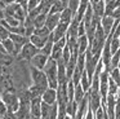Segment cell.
I'll list each match as a JSON object with an SVG mask.
<instances>
[{
	"label": "cell",
	"mask_w": 120,
	"mask_h": 119,
	"mask_svg": "<svg viewBox=\"0 0 120 119\" xmlns=\"http://www.w3.org/2000/svg\"><path fill=\"white\" fill-rule=\"evenodd\" d=\"M31 79H32V83H34V84L49 88L48 78H47V75H45L44 70H39V69H35V67L31 66Z\"/></svg>",
	"instance_id": "8992f818"
},
{
	"label": "cell",
	"mask_w": 120,
	"mask_h": 119,
	"mask_svg": "<svg viewBox=\"0 0 120 119\" xmlns=\"http://www.w3.org/2000/svg\"><path fill=\"white\" fill-rule=\"evenodd\" d=\"M5 13H7V16H11V17H14L17 20H19L22 23L25 22V20L27 17V10L22 5H19L18 3H13V4L7 5Z\"/></svg>",
	"instance_id": "3957f363"
},
{
	"label": "cell",
	"mask_w": 120,
	"mask_h": 119,
	"mask_svg": "<svg viewBox=\"0 0 120 119\" xmlns=\"http://www.w3.org/2000/svg\"><path fill=\"white\" fill-rule=\"evenodd\" d=\"M94 118H96V119H110L109 118V114H107L106 109H105L103 106H101V107L94 113Z\"/></svg>",
	"instance_id": "83f0119b"
},
{
	"label": "cell",
	"mask_w": 120,
	"mask_h": 119,
	"mask_svg": "<svg viewBox=\"0 0 120 119\" xmlns=\"http://www.w3.org/2000/svg\"><path fill=\"white\" fill-rule=\"evenodd\" d=\"M80 84H81V87L84 88V91H85V92H88L89 88H90V85H92V80L89 79V76H88V74H86V71L83 72V76H81Z\"/></svg>",
	"instance_id": "d4e9b609"
},
{
	"label": "cell",
	"mask_w": 120,
	"mask_h": 119,
	"mask_svg": "<svg viewBox=\"0 0 120 119\" xmlns=\"http://www.w3.org/2000/svg\"><path fill=\"white\" fill-rule=\"evenodd\" d=\"M1 1H3L5 5H9V4H13V3H16L17 0H1Z\"/></svg>",
	"instance_id": "60d3db41"
},
{
	"label": "cell",
	"mask_w": 120,
	"mask_h": 119,
	"mask_svg": "<svg viewBox=\"0 0 120 119\" xmlns=\"http://www.w3.org/2000/svg\"><path fill=\"white\" fill-rule=\"evenodd\" d=\"M115 119H120V98L117 97L116 106H115Z\"/></svg>",
	"instance_id": "8d00e7d4"
},
{
	"label": "cell",
	"mask_w": 120,
	"mask_h": 119,
	"mask_svg": "<svg viewBox=\"0 0 120 119\" xmlns=\"http://www.w3.org/2000/svg\"><path fill=\"white\" fill-rule=\"evenodd\" d=\"M67 30H68V25L60 22V25H58L57 27L52 31V35H53V39H54V43H56V41H58L60 39L65 38V36L67 35Z\"/></svg>",
	"instance_id": "8fae6325"
},
{
	"label": "cell",
	"mask_w": 120,
	"mask_h": 119,
	"mask_svg": "<svg viewBox=\"0 0 120 119\" xmlns=\"http://www.w3.org/2000/svg\"><path fill=\"white\" fill-rule=\"evenodd\" d=\"M79 5H80V0H68L67 7L70 8V9L74 12V14L76 16V12H78V9H79Z\"/></svg>",
	"instance_id": "d6a6232c"
},
{
	"label": "cell",
	"mask_w": 120,
	"mask_h": 119,
	"mask_svg": "<svg viewBox=\"0 0 120 119\" xmlns=\"http://www.w3.org/2000/svg\"><path fill=\"white\" fill-rule=\"evenodd\" d=\"M115 21H116V20H115L112 16H106V14L101 18V27L103 28L105 34H106L107 36H109L110 34L112 32V30H114Z\"/></svg>",
	"instance_id": "ba28073f"
},
{
	"label": "cell",
	"mask_w": 120,
	"mask_h": 119,
	"mask_svg": "<svg viewBox=\"0 0 120 119\" xmlns=\"http://www.w3.org/2000/svg\"><path fill=\"white\" fill-rule=\"evenodd\" d=\"M88 110H89V98H88V92H86L83 101L79 102V105H78V111H76L75 119H84V116L88 113Z\"/></svg>",
	"instance_id": "9c48e42d"
},
{
	"label": "cell",
	"mask_w": 120,
	"mask_h": 119,
	"mask_svg": "<svg viewBox=\"0 0 120 119\" xmlns=\"http://www.w3.org/2000/svg\"><path fill=\"white\" fill-rule=\"evenodd\" d=\"M86 35V28L85 25H84L83 21H80V25H79V30H78V36H84Z\"/></svg>",
	"instance_id": "e575fe53"
},
{
	"label": "cell",
	"mask_w": 120,
	"mask_h": 119,
	"mask_svg": "<svg viewBox=\"0 0 120 119\" xmlns=\"http://www.w3.org/2000/svg\"><path fill=\"white\" fill-rule=\"evenodd\" d=\"M41 100H43V102L49 103V105L56 103L57 102V89H54V88H47V91L41 96Z\"/></svg>",
	"instance_id": "7c38bea8"
},
{
	"label": "cell",
	"mask_w": 120,
	"mask_h": 119,
	"mask_svg": "<svg viewBox=\"0 0 120 119\" xmlns=\"http://www.w3.org/2000/svg\"><path fill=\"white\" fill-rule=\"evenodd\" d=\"M7 107H5V103L3 102V98H1V93H0V119L3 118V115L7 113Z\"/></svg>",
	"instance_id": "d590c367"
},
{
	"label": "cell",
	"mask_w": 120,
	"mask_h": 119,
	"mask_svg": "<svg viewBox=\"0 0 120 119\" xmlns=\"http://www.w3.org/2000/svg\"><path fill=\"white\" fill-rule=\"evenodd\" d=\"M14 58L16 57H13L12 54L7 53V52H0V66H11L12 63L14 62Z\"/></svg>",
	"instance_id": "d6986e66"
},
{
	"label": "cell",
	"mask_w": 120,
	"mask_h": 119,
	"mask_svg": "<svg viewBox=\"0 0 120 119\" xmlns=\"http://www.w3.org/2000/svg\"><path fill=\"white\" fill-rule=\"evenodd\" d=\"M1 98H3V102L5 103V107L8 111H12V113H16L19 109V105H21V101H19V96L16 93V91L8 89L5 92L1 93Z\"/></svg>",
	"instance_id": "7a4b0ae2"
},
{
	"label": "cell",
	"mask_w": 120,
	"mask_h": 119,
	"mask_svg": "<svg viewBox=\"0 0 120 119\" xmlns=\"http://www.w3.org/2000/svg\"><path fill=\"white\" fill-rule=\"evenodd\" d=\"M41 103H43L41 97L31 100V102H30V114L32 116H36V118L41 116Z\"/></svg>",
	"instance_id": "30bf717a"
},
{
	"label": "cell",
	"mask_w": 120,
	"mask_h": 119,
	"mask_svg": "<svg viewBox=\"0 0 120 119\" xmlns=\"http://www.w3.org/2000/svg\"><path fill=\"white\" fill-rule=\"evenodd\" d=\"M47 17H48L47 13H40V14L34 20V26H35V28H39V27H43V26H45V22H47Z\"/></svg>",
	"instance_id": "cb8c5ba5"
},
{
	"label": "cell",
	"mask_w": 120,
	"mask_h": 119,
	"mask_svg": "<svg viewBox=\"0 0 120 119\" xmlns=\"http://www.w3.org/2000/svg\"><path fill=\"white\" fill-rule=\"evenodd\" d=\"M85 95H86V92L84 91V88L81 87V84H78V85H75V95H74V100L76 101V102H81L83 101V98L85 97Z\"/></svg>",
	"instance_id": "603a6c76"
},
{
	"label": "cell",
	"mask_w": 120,
	"mask_h": 119,
	"mask_svg": "<svg viewBox=\"0 0 120 119\" xmlns=\"http://www.w3.org/2000/svg\"><path fill=\"white\" fill-rule=\"evenodd\" d=\"M29 39H30V41H31L35 47H38L39 49H41L49 38H44V36H39V35H36V34H32Z\"/></svg>",
	"instance_id": "ffe728a7"
},
{
	"label": "cell",
	"mask_w": 120,
	"mask_h": 119,
	"mask_svg": "<svg viewBox=\"0 0 120 119\" xmlns=\"http://www.w3.org/2000/svg\"><path fill=\"white\" fill-rule=\"evenodd\" d=\"M9 38H11L12 40L14 41V44H16L18 52H21L22 47L30 41L29 36H26V35H19V34H11V36H9Z\"/></svg>",
	"instance_id": "5bb4252c"
},
{
	"label": "cell",
	"mask_w": 120,
	"mask_h": 119,
	"mask_svg": "<svg viewBox=\"0 0 120 119\" xmlns=\"http://www.w3.org/2000/svg\"><path fill=\"white\" fill-rule=\"evenodd\" d=\"M110 76H111V79L120 87V69H119V67L112 69L111 71H110Z\"/></svg>",
	"instance_id": "f546056e"
},
{
	"label": "cell",
	"mask_w": 120,
	"mask_h": 119,
	"mask_svg": "<svg viewBox=\"0 0 120 119\" xmlns=\"http://www.w3.org/2000/svg\"><path fill=\"white\" fill-rule=\"evenodd\" d=\"M84 119H96L94 118V111H92L90 109H89L88 113L85 114V116H84Z\"/></svg>",
	"instance_id": "f35d334b"
},
{
	"label": "cell",
	"mask_w": 120,
	"mask_h": 119,
	"mask_svg": "<svg viewBox=\"0 0 120 119\" xmlns=\"http://www.w3.org/2000/svg\"><path fill=\"white\" fill-rule=\"evenodd\" d=\"M3 45H4V49H5L7 53L12 54L13 57H18L19 52H18V49H17V47H16V44H14V41L12 40L11 38H8V39H5V40H3Z\"/></svg>",
	"instance_id": "9a60e30c"
},
{
	"label": "cell",
	"mask_w": 120,
	"mask_h": 119,
	"mask_svg": "<svg viewBox=\"0 0 120 119\" xmlns=\"http://www.w3.org/2000/svg\"><path fill=\"white\" fill-rule=\"evenodd\" d=\"M40 0H29V5H27V10H32V9H35L36 7H39V4H40Z\"/></svg>",
	"instance_id": "836d02e7"
},
{
	"label": "cell",
	"mask_w": 120,
	"mask_h": 119,
	"mask_svg": "<svg viewBox=\"0 0 120 119\" xmlns=\"http://www.w3.org/2000/svg\"><path fill=\"white\" fill-rule=\"evenodd\" d=\"M34 34H36V35H39V36H44V38H49V36L52 35V31H50L47 26H43V27L35 28Z\"/></svg>",
	"instance_id": "4316f807"
},
{
	"label": "cell",
	"mask_w": 120,
	"mask_h": 119,
	"mask_svg": "<svg viewBox=\"0 0 120 119\" xmlns=\"http://www.w3.org/2000/svg\"><path fill=\"white\" fill-rule=\"evenodd\" d=\"M61 20H60V13H48L47 17V22H45V26L49 28L50 31H53L58 25H60Z\"/></svg>",
	"instance_id": "4fadbf2b"
},
{
	"label": "cell",
	"mask_w": 120,
	"mask_h": 119,
	"mask_svg": "<svg viewBox=\"0 0 120 119\" xmlns=\"http://www.w3.org/2000/svg\"><path fill=\"white\" fill-rule=\"evenodd\" d=\"M58 63L56 60H53L52 57H49V61L45 65L44 67V72L48 78V84H49V88H54L57 89L58 85H60V82H58Z\"/></svg>",
	"instance_id": "6da1fadb"
},
{
	"label": "cell",
	"mask_w": 120,
	"mask_h": 119,
	"mask_svg": "<svg viewBox=\"0 0 120 119\" xmlns=\"http://www.w3.org/2000/svg\"><path fill=\"white\" fill-rule=\"evenodd\" d=\"M109 1H111V0H105V3H109Z\"/></svg>",
	"instance_id": "ee69618b"
},
{
	"label": "cell",
	"mask_w": 120,
	"mask_h": 119,
	"mask_svg": "<svg viewBox=\"0 0 120 119\" xmlns=\"http://www.w3.org/2000/svg\"><path fill=\"white\" fill-rule=\"evenodd\" d=\"M78 105L79 103L76 102L75 100H72V101H70V102L67 103V114L68 115H71V116H74L75 118V115H76V111H78Z\"/></svg>",
	"instance_id": "484cf974"
},
{
	"label": "cell",
	"mask_w": 120,
	"mask_h": 119,
	"mask_svg": "<svg viewBox=\"0 0 120 119\" xmlns=\"http://www.w3.org/2000/svg\"><path fill=\"white\" fill-rule=\"evenodd\" d=\"M9 36H11L9 28L5 27V26H3V25H0V39H1V40H5V39H8Z\"/></svg>",
	"instance_id": "1f68e13d"
},
{
	"label": "cell",
	"mask_w": 120,
	"mask_h": 119,
	"mask_svg": "<svg viewBox=\"0 0 120 119\" xmlns=\"http://www.w3.org/2000/svg\"><path fill=\"white\" fill-rule=\"evenodd\" d=\"M119 88H120V87L114 82V80L111 79V76H110V80H109V95L116 96V95H117V91H119Z\"/></svg>",
	"instance_id": "f1b7e54d"
},
{
	"label": "cell",
	"mask_w": 120,
	"mask_h": 119,
	"mask_svg": "<svg viewBox=\"0 0 120 119\" xmlns=\"http://www.w3.org/2000/svg\"><path fill=\"white\" fill-rule=\"evenodd\" d=\"M79 25H80V21L75 17L72 20V22L68 25V30H67V35H66V38H79L78 36Z\"/></svg>",
	"instance_id": "e0dca14e"
},
{
	"label": "cell",
	"mask_w": 120,
	"mask_h": 119,
	"mask_svg": "<svg viewBox=\"0 0 120 119\" xmlns=\"http://www.w3.org/2000/svg\"><path fill=\"white\" fill-rule=\"evenodd\" d=\"M0 52H5L4 45H3V40H1V39H0Z\"/></svg>",
	"instance_id": "b9f144b4"
},
{
	"label": "cell",
	"mask_w": 120,
	"mask_h": 119,
	"mask_svg": "<svg viewBox=\"0 0 120 119\" xmlns=\"http://www.w3.org/2000/svg\"><path fill=\"white\" fill-rule=\"evenodd\" d=\"M47 91L45 87H41V85H36V84H32L31 87L29 88V92L31 95L32 98H38V97H41L43 93Z\"/></svg>",
	"instance_id": "44dd1931"
},
{
	"label": "cell",
	"mask_w": 120,
	"mask_h": 119,
	"mask_svg": "<svg viewBox=\"0 0 120 119\" xmlns=\"http://www.w3.org/2000/svg\"><path fill=\"white\" fill-rule=\"evenodd\" d=\"M40 119H58V103H41V116Z\"/></svg>",
	"instance_id": "5b68a950"
},
{
	"label": "cell",
	"mask_w": 120,
	"mask_h": 119,
	"mask_svg": "<svg viewBox=\"0 0 120 119\" xmlns=\"http://www.w3.org/2000/svg\"><path fill=\"white\" fill-rule=\"evenodd\" d=\"M53 47H54V39H53V35H50L49 39L47 40V43L44 44V47L40 49V52L50 57V54H52V51H53Z\"/></svg>",
	"instance_id": "7402d4cb"
},
{
	"label": "cell",
	"mask_w": 120,
	"mask_h": 119,
	"mask_svg": "<svg viewBox=\"0 0 120 119\" xmlns=\"http://www.w3.org/2000/svg\"><path fill=\"white\" fill-rule=\"evenodd\" d=\"M89 39H88V36L86 35H84V36H79L78 38V52H79V54H84L86 51H88V48H89Z\"/></svg>",
	"instance_id": "ac0fdd59"
},
{
	"label": "cell",
	"mask_w": 120,
	"mask_h": 119,
	"mask_svg": "<svg viewBox=\"0 0 120 119\" xmlns=\"http://www.w3.org/2000/svg\"><path fill=\"white\" fill-rule=\"evenodd\" d=\"M48 61H49V56L39 52L36 56H34V58L30 61V63H31V66L35 67V69L44 70V67H45V65L48 63Z\"/></svg>",
	"instance_id": "52a82bcc"
},
{
	"label": "cell",
	"mask_w": 120,
	"mask_h": 119,
	"mask_svg": "<svg viewBox=\"0 0 120 119\" xmlns=\"http://www.w3.org/2000/svg\"><path fill=\"white\" fill-rule=\"evenodd\" d=\"M75 18V14H74V12L70 9V8H66L65 10H62V12L60 13V20H61V23H66V25H70L71 22H72V20Z\"/></svg>",
	"instance_id": "2e32d148"
},
{
	"label": "cell",
	"mask_w": 120,
	"mask_h": 119,
	"mask_svg": "<svg viewBox=\"0 0 120 119\" xmlns=\"http://www.w3.org/2000/svg\"><path fill=\"white\" fill-rule=\"evenodd\" d=\"M67 95H68L70 101H72L74 100V95H75V84H74V82L71 79L67 82Z\"/></svg>",
	"instance_id": "4dcf8cb0"
},
{
	"label": "cell",
	"mask_w": 120,
	"mask_h": 119,
	"mask_svg": "<svg viewBox=\"0 0 120 119\" xmlns=\"http://www.w3.org/2000/svg\"><path fill=\"white\" fill-rule=\"evenodd\" d=\"M119 39H120V36H119Z\"/></svg>",
	"instance_id": "f6af8a7d"
},
{
	"label": "cell",
	"mask_w": 120,
	"mask_h": 119,
	"mask_svg": "<svg viewBox=\"0 0 120 119\" xmlns=\"http://www.w3.org/2000/svg\"><path fill=\"white\" fill-rule=\"evenodd\" d=\"M30 119H40V118H36V116H32L31 115V116H30Z\"/></svg>",
	"instance_id": "7bdbcfd3"
},
{
	"label": "cell",
	"mask_w": 120,
	"mask_h": 119,
	"mask_svg": "<svg viewBox=\"0 0 120 119\" xmlns=\"http://www.w3.org/2000/svg\"><path fill=\"white\" fill-rule=\"evenodd\" d=\"M39 52H40V49L38 48V47H35L31 41H29L27 44H25V45L22 47V49H21V52H19V54H18L17 58L31 61V60L34 58V56H36Z\"/></svg>",
	"instance_id": "277c9868"
},
{
	"label": "cell",
	"mask_w": 120,
	"mask_h": 119,
	"mask_svg": "<svg viewBox=\"0 0 120 119\" xmlns=\"http://www.w3.org/2000/svg\"><path fill=\"white\" fill-rule=\"evenodd\" d=\"M5 16H7L5 9H4V8H0V21H4V20H5Z\"/></svg>",
	"instance_id": "ab89813d"
},
{
	"label": "cell",
	"mask_w": 120,
	"mask_h": 119,
	"mask_svg": "<svg viewBox=\"0 0 120 119\" xmlns=\"http://www.w3.org/2000/svg\"><path fill=\"white\" fill-rule=\"evenodd\" d=\"M1 119H17V115H16V113L7 111V113L3 115V118H1Z\"/></svg>",
	"instance_id": "74e56055"
}]
</instances>
